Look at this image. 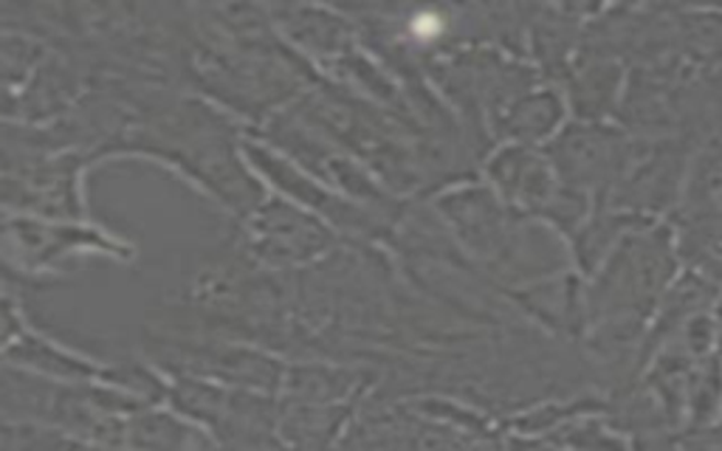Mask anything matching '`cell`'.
Wrapping results in <instances>:
<instances>
[{
	"label": "cell",
	"mask_w": 722,
	"mask_h": 451,
	"mask_svg": "<svg viewBox=\"0 0 722 451\" xmlns=\"http://www.w3.org/2000/svg\"><path fill=\"white\" fill-rule=\"evenodd\" d=\"M409 32H413V37L418 40V43H429V40L443 34V18L435 12H418L413 18V23H409Z\"/></svg>",
	"instance_id": "obj_1"
}]
</instances>
